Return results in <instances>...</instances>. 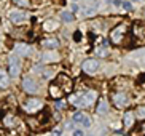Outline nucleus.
I'll return each mask as SVG.
<instances>
[{
  "label": "nucleus",
  "mask_w": 145,
  "mask_h": 136,
  "mask_svg": "<svg viewBox=\"0 0 145 136\" xmlns=\"http://www.w3.org/2000/svg\"><path fill=\"white\" fill-rule=\"evenodd\" d=\"M96 98H97V91L88 90V91L78 94V96H72V98H70V102L75 104V106H78V107H88L96 101Z\"/></svg>",
  "instance_id": "f257e3e1"
},
{
  "label": "nucleus",
  "mask_w": 145,
  "mask_h": 136,
  "mask_svg": "<svg viewBox=\"0 0 145 136\" xmlns=\"http://www.w3.org/2000/svg\"><path fill=\"white\" fill-rule=\"evenodd\" d=\"M70 90H72V82H70V79H69L65 83H61V79L57 77L56 83H53L51 88H50V93H51V96H54V98H59V96L65 94L67 91H70Z\"/></svg>",
  "instance_id": "f03ea898"
},
{
  "label": "nucleus",
  "mask_w": 145,
  "mask_h": 136,
  "mask_svg": "<svg viewBox=\"0 0 145 136\" xmlns=\"http://www.w3.org/2000/svg\"><path fill=\"white\" fill-rule=\"evenodd\" d=\"M42 106H43L42 99H39V98H30V99H27V101H26V104H24V109H26L27 112H35V111H39Z\"/></svg>",
  "instance_id": "7ed1b4c3"
},
{
  "label": "nucleus",
  "mask_w": 145,
  "mask_h": 136,
  "mask_svg": "<svg viewBox=\"0 0 145 136\" xmlns=\"http://www.w3.org/2000/svg\"><path fill=\"white\" fill-rule=\"evenodd\" d=\"M8 67H10V75H11V77H18V75H19V72H21V66H19V59H18V56L10 58Z\"/></svg>",
  "instance_id": "20e7f679"
},
{
  "label": "nucleus",
  "mask_w": 145,
  "mask_h": 136,
  "mask_svg": "<svg viewBox=\"0 0 145 136\" xmlns=\"http://www.w3.org/2000/svg\"><path fill=\"white\" fill-rule=\"evenodd\" d=\"M97 67H99V63L96 59H86L81 64V69H83V72H86V74H94L97 71Z\"/></svg>",
  "instance_id": "39448f33"
},
{
  "label": "nucleus",
  "mask_w": 145,
  "mask_h": 136,
  "mask_svg": "<svg viewBox=\"0 0 145 136\" xmlns=\"http://www.w3.org/2000/svg\"><path fill=\"white\" fill-rule=\"evenodd\" d=\"M22 88L26 90L27 93H37V91H39L37 82H35L32 77H26V79L22 80Z\"/></svg>",
  "instance_id": "423d86ee"
},
{
  "label": "nucleus",
  "mask_w": 145,
  "mask_h": 136,
  "mask_svg": "<svg viewBox=\"0 0 145 136\" xmlns=\"http://www.w3.org/2000/svg\"><path fill=\"white\" fill-rule=\"evenodd\" d=\"M72 120L75 122V123H81L85 128L91 127V119L88 117V115H85L83 112H77V114H73Z\"/></svg>",
  "instance_id": "0eeeda50"
},
{
  "label": "nucleus",
  "mask_w": 145,
  "mask_h": 136,
  "mask_svg": "<svg viewBox=\"0 0 145 136\" xmlns=\"http://www.w3.org/2000/svg\"><path fill=\"white\" fill-rule=\"evenodd\" d=\"M124 30H126V27H124L123 24H120L118 27H115V29L112 30V42L121 43V40H123V37H124Z\"/></svg>",
  "instance_id": "6e6552de"
},
{
  "label": "nucleus",
  "mask_w": 145,
  "mask_h": 136,
  "mask_svg": "<svg viewBox=\"0 0 145 136\" xmlns=\"http://www.w3.org/2000/svg\"><path fill=\"white\" fill-rule=\"evenodd\" d=\"M27 19V15L24 11H19V10H14V11L10 13V21L14 22V24H21Z\"/></svg>",
  "instance_id": "1a4fd4ad"
},
{
  "label": "nucleus",
  "mask_w": 145,
  "mask_h": 136,
  "mask_svg": "<svg viewBox=\"0 0 145 136\" xmlns=\"http://www.w3.org/2000/svg\"><path fill=\"white\" fill-rule=\"evenodd\" d=\"M113 102H115L116 107H126L129 104V98L126 93H116L113 96Z\"/></svg>",
  "instance_id": "9d476101"
},
{
  "label": "nucleus",
  "mask_w": 145,
  "mask_h": 136,
  "mask_svg": "<svg viewBox=\"0 0 145 136\" xmlns=\"http://www.w3.org/2000/svg\"><path fill=\"white\" fill-rule=\"evenodd\" d=\"M14 53H16V56H29L30 47L26 45V43H16L14 45Z\"/></svg>",
  "instance_id": "9b49d317"
},
{
  "label": "nucleus",
  "mask_w": 145,
  "mask_h": 136,
  "mask_svg": "<svg viewBox=\"0 0 145 136\" xmlns=\"http://www.w3.org/2000/svg\"><path fill=\"white\" fill-rule=\"evenodd\" d=\"M42 61L43 63H54V61H59V55L56 51H45L42 55Z\"/></svg>",
  "instance_id": "f8f14e48"
},
{
  "label": "nucleus",
  "mask_w": 145,
  "mask_h": 136,
  "mask_svg": "<svg viewBox=\"0 0 145 136\" xmlns=\"http://www.w3.org/2000/svg\"><path fill=\"white\" fill-rule=\"evenodd\" d=\"M42 47L56 48V47H59V42H57L56 38H45V40H42Z\"/></svg>",
  "instance_id": "ddd939ff"
},
{
  "label": "nucleus",
  "mask_w": 145,
  "mask_h": 136,
  "mask_svg": "<svg viewBox=\"0 0 145 136\" xmlns=\"http://www.w3.org/2000/svg\"><path fill=\"white\" fill-rule=\"evenodd\" d=\"M10 85V77L7 75V72H3L2 69H0V86L2 88H7Z\"/></svg>",
  "instance_id": "4468645a"
},
{
  "label": "nucleus",
  "mask_w": 145,
  "mask_h": 136,
  "mask_svg": "<svg viewBox=\"0 0 145 136\" xmlns=\"http://www.w3.org/2000/svg\"><path fill=\"white\" fill-rule=\"evenodd\" d=\"M123 123H124V127H128V128H131L132 125H134V115H132L131 112H126V114H124Z\"/></svg>",
  "instance_id": "2eb2a0df"
},
{
  "label": "nucleus",
  "mask_w": 145,
  "mask_h": 136,
  "mask_svg": "<svg viewBox=\"0 0 145 136\" xmlns=\"http://www.w3.org/2000/svg\"><path fill=\"white\" fill-rule=\"evenodd\" d=\"M61 19L64 22H72L73 21V13L72 11H62L61 13Z\"/></svg>",
  "instance_id": "dca6fc26"
},
{
  "label": "nucleus",
  "mask_w": 145,
  "mask_h": 136,
  "mask_svg": "<svg viewBox=\"0 0 145 136\" xmlns=\"http://www.w3.org/2000/svg\"><path fill=\"white\" fill-rule=\"evenodd\" d=\"M107 109H108V104H107V101H101L99 102V106H97V114H105Z\"/></svg>",
  "instance_id": "f3484780"
},
{
  "label": "nucleus",
  "mask_w": 145,
  "mask_h": 136,
  "mask_svg": "<svg viewBox=\"0 0 145 136\" xmlns=\"http://www.w3.org/2000/svg\"><path fill=\"white\" fill-rule=\"evenodd\" d=\"M56 27H57V22H54V21H46L43 24V29L45 30H54Z\"/></svg>",
  "instance_id": "a211bd4d"
},
{
  "label": "nucleus",
  "mask_w": 145,
  "mask_h": 136,
  "mask_svg": "<svg viewBox=\"0 0 145 136\" xmlns=\"http://www.w3.org/2000/svg\"><path fill=\"white\" fill-rule=\"evenodd\" d=\"M3 122H5V125H7V127H13L16 120H14V117H13V115H7Z\"/></svg>",
  "instance_id": "6ab92c4d"
},
{
  "label": "nucleus",
  "mask_w": 145,
  "mask_h": 136,
  "mask_svg": "<svg viewBox=\"0 0 145 136\" xmlns=\"http://www.w3.org/2000/svg\"><path fill=\"white\" fill-rule=\"evenodd\" d=\"M16 5H19V7H22V8H26V7H29V0H13Z\"/></svg>",
  "instance_id": "aec40b11"
},
{
  "label": "nucleus",
  "mask_w": 145,
  "mask_h": 136,
  "mask_svg": "<svg viewBox=\"0 0 145 136\" xmlns=\"http://www.w3.org/2000/svg\"><path fill=\"white\" fill-rule=\"evenodd\" d=\"M137 115H139L140 119H145V107H139V109H137Z\"/></svg>",
  "instance_id": "412c9836"
},
{
  "label": "nucleus",
  "mask_w": 145,
  "mask_h": 136,
  "mask_svg": "<svg viewBox=\"0 0 145 136\" xmlns=\"http://www.w3.org/2000/svg\"><path fill=\"white\" fill-rule=\"evenodd\" d=\"M64 106H65L64 101H56V102H54V107H56V109H62Z\"/></svg>",
  "instance_id": "4be33fe9"
},
{
  "label": "nucleus",
  "mask_w": 145,
  "mask_h": 136,
  "mask_svg": "<svg viewBox=\"0 0 145 136\" xmlns=\"http://www.w3.org/2000/svg\"><path fill=\"white\" fill-rule=\"evenodd\" d=\"M121 7H123V8L126 10V11H129V10L132 8V5L129 3V2H123V5H121Z\"/></svg>",
  "instance_id": "5701e85b"
},
{
  "label": "nucleus",
  "mask_w": 145,
  "mask_h": 136,
  "mask_svg": "<svg viewBox=\"0 0 145 136\" xmlns=\"http://www.w3.org/2000/svg\"><path fill=\"white\" fill-rule=\"evenodd\" d=\"M73 136H85V133L81 131V130H75V131H73Z\"/></svg>",
  "instance_id": "b1692460"
},
{
  "label": "nucleus",
  "mask_w": 145,
  "mask_h": 136,
  "mask_svg": "<svg viewBox=\"0 0 145 136\" xmlns=\"http://www.w3.org/2000/svg\"><path fill=\"white\" fill-rule=\"evenodd\" d=\"M113 3H115L116 7H121V5H123V2H121V0H113Z\"/></svg>",
  "instance_id": "393cba45"
},
{
  "label": "nucleus",
  "mask_w": 145,
  "mask_h": 136,
  "mask_svg": "<svg viewBox=\"0 0 145 136\" xmlns=\"http://www.w3.org/2000/svg\"><path fill=\"white\" fill-rule=\"evenodd\" d=\"M61 130H54V131H53V136H61Z\"/></svg>",
  "instance_id": "a878e982"
},
{
  "label": "nucleus",
  "mask_w": 145,
  "mask_h": 136,
  "mask_svg": "<svg viewBox=\"0 0 145 136\" xmlns=\"http://www.w3.org/2000/svg\"><path fill=\"white\" fill-rule=\"evenodd\" d=\"M72 11H73V13L78 11V7H77V5H73V7H72Z\"/></svg>",
  "instance_id": "bb28decb"
},
{
  "label": "nucleus",
  "mask_w": 145,
  "mask_h": 136,
  "mask_svg": "<svg viewBox=\"0 0 145 136\" xmlns=\"http://www.w3.org/2000/svg\"><path fill=\"white\" fill-rule=\"evenodd\" d=\"M86 15H94V10H86Z\"/></svg>",
  "instance_id": "cd10ccee"
},
{
  "label": "nucleus",
  "mask_w": 145,
  "mask_h": 136,
  "mask_svg": "<svg viewBox=\"0 0 145 136\" xmlns=\"http://www.w3.org/2000/svg\"><path fill=\"white\" fill-rule=\"evenodd\" d=\"M107 2H112V0H107Z\"/></svg>",
  "instance_id": "c85d7f7f"
},
{
  "label": "nucleus",
  "mask_w": 145,
  "mask_h": 136,
  "mask_svg": "<svg viewBox=\"0 0 145 136\" xmlns=\"http://www.w3.org/2000/svg\"><path fill=\"white\" fill-rule=\"evenodd\" d=\"M75 2H78V0H75Z\"/></svg>",
  "instance_id": "c756f323"
}]
</instances>
